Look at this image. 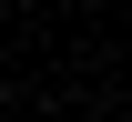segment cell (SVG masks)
<instances>
[{"label":"cell","instance_id":"1","mask_svg":"<svg viewBox=\"0 0 132 122\" xmlns=\"http://www.w3.org/2000/svg\"><path fill=\"white\" fill-rule=\"evenodd\" d=\"M122 122H132V112H122Z\"/></svg>","mask_w":132,"mask_h":122}]
</instances>
